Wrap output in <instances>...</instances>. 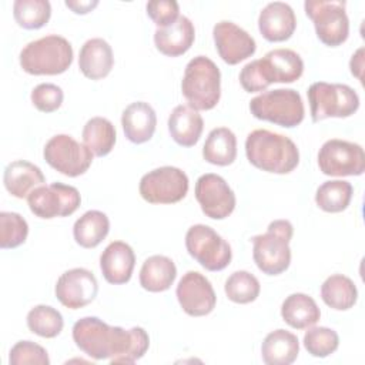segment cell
<instances>
[{"instance_id": "cell-31", "label": "cell", "mask_w": 365, "mask_h": 365, "mask_svg": "<svg viewBox=\"0 0 365 365\" xmlns=\"http://www.w3.org/2000/svg\"><path fill=\"white\" fill-rule=\"evenodd\" d=\"M321 298L329 308L346 311L356 304L358 289L351 278L342 274H334L322 282Z\"/></svg>"}, {"instance_id": "cell-42", "label": "cell", "mask_w": 365, "mask_h": 365, "mask_svg": "<svg viewBox=\"0 0 365 365\" xmlns=\"http://www.w3.org/2000/svg\"><path fill=\"white\" fill-rule=\"evenodd\" d=\"M349 68L352 76H355L358 80L362 81V70H364V48L359 47L355 54H352V58L349 61Z\"/></svg>"}, {"instance_id": "cell-32", "label": "cell", "mask_w": 365, "mask_h": 365, "mask_svg": "<svg viewBox=\"0 0 365 365\" xmlns=\"http://www.w3.org/2000/svg\"><path fill=\"white\" fill-rule=\"evenodd\" d=\"M83 141L97 157H104L114 148L117 134L113 123L104 117L90 118L83 128Z\"/></svg>"}, {"instance_id": "cell-15", "label": "cell", "mask_w": 365, "mask_h": 365, "mask_svg": "<svg viewBox=\"0 0 365 365\" xmlns=\"http://www.w3.org/2000/svg\"><path fill=\"white\" fill-rule=\"evenodd\" d=\"M195 198L202 212L212 220L227 218L235 208V194L227 181L214 173L202 174L195 182Z\"/></svg>"}, {"instance_id": "cell-8", "label": "cell", "mask_w": 365, "mask_h": 365, "mask_svg": "<svg viewBox=\"0 0 365 365\" xmlns=\"http://www.w3.org/2000/svg\"><path fill=\"white\" fill-rule=\"evenodd\" d=\"M307 96L314 123L329 117L345 118L359 108V96L346 84L315 81L309 86Z\"/></svg>"}, {"instance_id": "cell-19", "label": "cell", "mask_w": 365, "mask_h": 365, "mask_svg": "<svg viewBox=\"0 0 365 365\" xmlns=\"http://www.w3.org/2000/svg\"><path fill=\"white\" fill-rule=\"evenodd\" d=\"M297 29V17L292 7L284 1L268 3L259 13L258 30L272 43L288 40Z\"/></svg>"}, {"instance_id": "cell-1", "label": "cell", "mask_w": 365, "mask_h": 365, "mask_svg": "<svg viewBox=\"0 0 365 365\" xmlns=\"http://www.w3.org/2000/svg\"><path fill=\"white\" fill-rule=\"evenodd\" d=\"M73 341L88 356L111 364H133L143 358L150 346L144 328L124 329L111 327L97 317H84L73 325Z\"/></svg>"}, {"instance_id": "cell-18", "label": "cell", "mask_w": 365, "mask_h": 365, "mask_svg": "<svg viewBox=\"0 0 365 365\" xmlns=\"http://www.w3.org/2000/svg\"><path fill=\"white\" fill-rule=\"evenodd\" d=\"M212 37L220 57L231 66L251 57L257 50L254 37L228 20H221L214 26Z\"/></svg>"}, {"instance_id": "cell-2", "label": "cell", "mask_w": 365, "mask_h": 365, "mask_svg": "<svg viewBox=\"0 0 365 365\" xmlns=\"http://www.w3.org/2000/svg\"><path fill=\"white\" fill-rule=\"evenodd\" d=\"M304 73L301 56L291 48H275L262 58L247 63L240 73V83L247 93L264 91L272 83H294Z\"/></svg>"}, {"instance_id": "cell-38", "label": "cell", "mask_w": 365, "mask_h": 365, "mask_svg": "<svg viewBox=\"0 0 365 365\" xmlns=\"http://www.w3.org/2000/svg\"><path fill=\"white\" fill-rule=\"evenodd\" d=\"M304 346L312 356L325 358L334 354L339 345L338 334L327 327H309L304 335Z\"/></svg>"}, {"instance_id": "cell-22", "label": "cell", "mask_w": 365, "mask_h": 365, "mask_svg": "<svg viewBox=\"0 0 365 365\" xmlns=\"http://www.w3.org/2000/svg\"><path fill=\"white\" fill-rule=\"evenodd\" d=\"M121 125L127 140L134 144H143L151 140L157 125L154 108L145 101L128 104L121 115Z\"/></svg>"}, {"instance_id": "cell-6", "label": "cell", "mask_w": 365, "mask_h": 365, "mask_svg": "<svg viewBox=\"0 0 365 365\" xmlns=\"http://www.w3.org/2000/svg\"><path fill=\"white\" fill-rule=\"evenodd\" d=\"M292 234L294 227L288 220H275L269 222L264 234L251 238L252 258L259 271L267 275H279L288 269Z\"/></svg>"}, {"instance_id": "cell-3", "label": "cell", "mask_w": 365, "mask_h": 365, "mask_svg": "<svg viewBox=\"0 0 365 365\" xmlns=\"http://www.w3.org/2000/svg\"><path fill=\"white\" fill-rule=\"evenodd\" d=\"M245 154L254 167L274 174H288L299 163L295 143L287 135L265 128L254 130L247 135Z\"/></svg>"}, {"instance_id": "cell-36", "label": "cell", "mask_w": 365, "mask_h": 365, "mask_svg": "<svg viewBox=\"0 0 365 365\" xmlns=\"http://www.w3.org/2000/svg\"><path fill=\"white\" fill-rule=\"evenodd\" d=\"M225 295L235 304H250L257 299L261 291L259 281L248 271L232 272L224 285Z\"/></svg>"}, {"instance_id": "cell-40", "label": "cell", "mask_w": 365, "mask_h": 365, "mask_svg": "<svg viewBox=\"0 0 365 365\" xmlns=\"http://www.w3.org/2000/svg\"><path fill=\"white\" fill-rule=\"evenodd\" d=\"M31 103L41 113H53L63 104V90L53 83H41L31 91Z\"/></svg>"}, {"instance_id": "cell-30", "label": "cell", "mask_w": 365, "mask_h": 365, "mask_svg": "<svg viewBox=\"0 0 365 365\" xmlns=\"http://www.w3.org/2000/svg\"><path fill=\"white\" fill-rule=\"evenodd\" d=\"M108 231V217L98 210L84 212L73 227L74 240L83 248H96L107 237Z\"/></svg>"}, {"instance_id": "cell-27", "label": "cell", "mask_w": 365, "mask_h": 365, "mask_svg": "<svg viewBox=\"0 0 365 365\" xmlns=\"http://www.w3.org/2000/svg\"><path fill=\"white\" fill-rule=\"evenodd\" d=\"M177 267L174 261L165 255L148 257L140 269V285L150 292L167 291L175 281Z\"/></svg>"}, {"instance_id": "cell-11", "label": "cell", "mask_w": 365, "mask_h": 365, "mask_svg": "<svg viewBox=\"0 0 365 365\" xmlns=\"http://www.w3.org/2000/svg\"><path fill=\"white\" fill-rule=\"evenodd\" d=\"M138 191L150 204H174L187 195L188 177L177 167L164 165L144 174Z\"/></svg>"}, {"instance_id": "cell-24", "label": "cell", "mask_w": 365, "mask_h": 365, "mask_svg": "<svg viewBox=\"0 0 365 365\" xmlns=\"http://www.w3.org/2000/svg\"><path fill=\"white\" fill-rule=\"evenodd\" d=\"M3 182L6 190L16 198L29 197V194L46 182L41 170L30 161L16 160L4 168Z\"/></svg>"}, {"instance_id": "cell-33", "label": "cell", "mask_w": 365, "mask_h": 365, "mask_svg": "<svg viewBox=\"0 0 365 365\" xmlns=\"http://www.w3.org/2000/svg\"><path fill=\"white\" fill-rule=\"evenodd\" d=\"M354 188L345 180H331L322 182L315 192L317 205L325 212H341L348 208Z\"/></svg>"}, {"instance_id": "cell-21", "label": "cell", "mask_w": 365, "mask_h": 365, "mask_svg": "<svg viewBox=\"0 0 365 365\" xmlns=\"http://www.w3.org/2000/svg\"><path fill=\"white\" fill-rule=\"evenodd\" d=\"M194 38V24L185 16H180L167 27H157L154 31V43L157 50L168 57H178L187 53L192 46Z\"/></svg>"}, {"instance_id": "cell-20", "label": "cell", "mask_w": 365, "mask_h": 365, "mask_svg": "<svg viewBox=\"0 0 365 365\" xmlns=\"http://www.w3.org/2000/svg\"><path fill=\"white\" fill-rule=\"evenodd\" d=\"M135 265L133 248L124 241L110 242L100 255V269L107 282L121 285L130 281Z\"/></svg>"}, {"instance_id": "cell-14", "label": "cell", "mask_w": 365, "mask_h": 365, "mask_svg": "<svg viewBox=\"0 0 365 365\" xmlns=\"http://www.w3.org/2000/svg\"><path fill=\"white\" fill-rule=\"evenodd\" d=\"M30 211L44 220L67 217L80 207L81 197L76 187L63 182L43 184L34 188L27 197Z\"/></svg>"}, {"instance_id": "cell-25", "label": "cell", "mask_w": 365, "mask_h": 365, "mask_svg": "<svg viewBox=\"0 0 365 365\" xmlns=\"http://www.w3.org/2000/svg\"><path fill=\"white\" fill-rule=\"evenodd\" d=\"M204 128V120L190 106H177L168 117L171 138L181 147H192L198 143Z\"/></svg>"}, {"instance_id": "cell-34", "label": "cell", "mask_w": 365, "mask_h": 365, "mask_svg": "<svg viewBox=\"0 0 365 365\" xmlns=\"http://www.w3.org/2000/svg\"><path fill=\"white\" fill-rule=\"evenodd\" d=\"M16 23L27 30L41 29L51 16V6L47 0H16L13 3Z\"/></svg>"}, {"instance_id": "cell-23", "label": "cell", "mask_w": 365, "mask_h": 365, "mask_svg": "<svg viewBox=\"0 0 365 365\" xmlns=\"http://www.w3.org/2000/svg\"><path fill=\"white\" fill-rule=\"evenodd\" d=\"M114 66L111 46L100 37L87 40L78 54V67L81 73L91 80H100L110 74Z\"/></svg>"}, {"instance_id": "cell-43", "label": "cell", "mask_w": 365, "mask_h": 365, "mask_svg": "<svg viewBox=\"0 0 365 365\" xmlns=\"http://www.w3.org/2000/svg\"><path fill=\"white\" fill-rule=\"evenodd\" d=\"M66 6L68 9H71L76 14H87L88 11H91L94 7L98 6V1L97 0H87V1H78V0H67L66 1Z\"/></svg>"}, {"instance_id": "cell-5", "label": "cell", "mask_w": 365, "mask_h": 365, "mask_svg": "<svg viewBox=\"0 0 365 365\" xmlns=\"http://www.w3.org/2000/svg\"><path fill=\"white\" fill-rule=\"evenodd\" d=\"M181 91L191 108H214L221 97V73L217 64L205 56L191 58L184 70Z\"/></svg>"}, {"instance_id": "cell-7", "label": "cell", "mask_w": 365, "mask_h": 365, "mask_svg": "<svg viewBox=\"0 0 365 365\" xmlns=\"http://www.w3.org/2000/svg\"><path fill=\"white\" fill-rule=\"evenodd\" d=\"M251 114L264 121L292 128L302 123L305 108L301 94L294 88H277L265 91L250 101Z\"/></svg>"}, {"instance_id": "cell-12", "label": "cell", "mask_w": 365, "mask_h": 365, "mask_svg": "<svg viewBox=\"0 0 365 365\" xmlns=\"http://www.w3.org/2000/svg\"><path fill=\"white\" fill-rule=\"evenodd\" d=\"M319 171L331 177L362 175L365 171L364 148L346 140L331 138L318 151Z\"/></svg>"}, {"instance_id": "cell-10", "label": "cell", "mask_w": 365, "mask_h": 365, "mask_svg": "<svg viewBox=\"0 0 365 365\" xmlns=\"http://www.w3.org/2000/svg\"><path fill=\"white\" fill-rule=\"evenodd\" d=\"M188 254L205 269L221 271L231 262L232 251L230 244L211 227L195 224L185 234Z\"/></svg>"}, {"instance_id": "cell-9", "label": "cell", "mask_w": 365, "mask_h": 365, "mask_svg": "<svg viewBox=\"0 0 365 365\" xmlns=\"http://www.w3.org/2000/svg\"><path fill=\"white\" fill-rule=\"evenodd\" d=\"M346 3L341 0H307L305 14L312 20L317 37L329 47L341 46L349 34Z\"/></svg>"}, {"instance_id": "cell-41", "label": "cell", "mask_w": 365, "mask_h": 365, "mask_svg": "<svg viewBox=\"0 0 365 365\" xmlns=\"http://www.w3.org/2000/svg\"><path fill=\"white\" fill-rule=\"evenodd\" d=\"M148 17L158 26L167 27L180 17V6L174 0H153L147 6Z\"/></svg>"}, {"instance_id": "cell-16", "label": "cell", "mask_w": 365, "mask_h": 365, "mask_svg": "<svg viewBox=\"0 0 365 365\" xmlns=\"http://www.w3.org/2000/svg\"><path fill=\"white\" fill-rule=\"evenodd\" d=\"M175 295L180 307L190 317L208 315L217 304V295L211 282L198 271H188L182 275Z\"/></svg>"}, {"instance_id": "cell-13", "label": "cell", "mask_w": 365, "mask_h": 365, "mask_svg": "<svg viewBox=\"0 0 365 365\" xmlns=\"http://www.w3.org/2000/svg\"><path fill=\"white\" fill-rule=\"evenodd\" d=\"M43 155L47 164L58 173L67 177H78L90 168L94 154L86 144L76 141L71 135L57 134L46 143Z\"/></svg>"}, {"instance_id": "cell-35", "label": "cell", "mask_w": 365, "mask_h": 365, "mask_svg": "<svg viewBox=\"0 0 365 365\" xmlns=\"http://www.w3.org/2000/svg\"><path fill=\"white\" fill-rule=\"evenodd\" d=\"M29 329L41 338L57 336L64 327L60 311L50 305H36L27 314Z\"/></svg>"}, {"instance_id": "cell-4", "label": "cell", "mask_w": 365, "mask_h": 365, "mask_svg": "<svg viewBox=\"0 0 365 365\" xmlns=\"http://www.w3.org/2000/svg\"><path fill=\"white\" fill-rule=\"evenodd\" d=\"M73 63V47L67 38L48 34L27 43L20 51L21 68L33 76H56Z\"/></svg>"}, {"instance_id": "cell-37", "label": "cell", "mask_w": 365, "mask_h": 365, "mask_svg": "<svg viewBox=\"0 0 365 365\" xmlns=\"http://www.w3.org/2000/svg\"><path fill=\"white\" fill-rule=\"evenodd\" d=\"M29 234L27 221L17 212H0V248L10 250L21 245Z\"/></svg>"}, {"instance_id": "cell-29", "label": "cell", "mask_w": 365, "mask_h": 365, "mask_svg": "<svg viewBox=\"0 0 365 365\" xmlns=\"http://www.w3.org/2000/svg\"><path fill=\"white\" fill-rule=\"evenodd\" d=\"M202 157L214 165H230L237 157V137L227 127L211 130L202 147Z\"/></svg>"}, {"instance_id": "cell-39", "label": "cell", "mask_w": 365, "mask_h": 365, "mask_svg": "<svg viewBox=\"0 0 365 365\" xmlns=\"http://www.w3.org/2000/svg\"><path fill=\"white\" fill-rule=\"evenodd\" d=\"M10 365H48L50 358L47 351L33 341H19L10 349Z\"/></svg>"}, {"instance_id": "cell-17", "label": "cell", "mask_w": 365, "mask_h": 365, "mask_svg": "<svg viewBox=\"0 0 365 365\" xmlns=\"http://www.w3.org/2000/svg\"><path fill=\"white\" fill-rule=\"evenodd\" d=\"M54 292L61 305L78 309L94 301L98 292V282L90 269L71 268L60 275Z\"/></svg>"}, {"instance_id": "cell-28", "label": "cell", "mask_w": 365, "mask_h": 365, "mask_svg": "<svg viewBox=\"0 0 365 365\" xmlns=\"http://www.w3.org/2000/svg\"><path fill=\"white\" fill-rule=\"evenodd\" d=\"M281 317L291 328L305 329L319 321L321 311L312 297L304 292H295L284 299Z\"/></svg>"}, {"instance_id": "cell-26", "label": "cell", "mask_w": 365, "mask_h": 365, "mask_svg": "<svg viewBox=\"0 0 365 365\" xmlns=\"http://www.w3.org/2000/svg\"><path fill=\"white\" fill-rule=\"evenodd\" d=\"M299 354V341L287 329L269 332L261 345V356L267 365H289Z\"/></svg>"}]
</instances>
